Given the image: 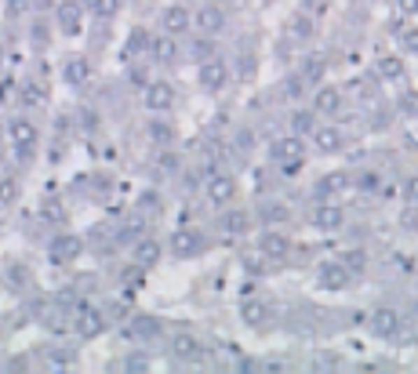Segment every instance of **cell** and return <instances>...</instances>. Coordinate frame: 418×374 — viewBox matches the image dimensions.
<instances>
[{"mask_svg":"<svg viewBox=\"0 0 418 374\" xmlns=\"http://www.w3.org/2000/svg\"><path fill=\"white\" fill-rule=\"evenodd\" d=\"M247 233H251V211L233 208V211L218 215V236H222V240H240Z\"/></svg>","mask_w":418,"mask_h":374,"instance_id":"obj_18","label":"cell"},{"mask_svg":"<svg viewBox=\"0 0 418 374\" xmlns=\"http://www.w3.org/2000/svg\"><path fill=\"white\" fill-rule=\"evenodd\" d=\"M309 109H313L317 117H335L342 109V91L335 84H317L313 99H309Z\"/></svg>","mask_w":418,"mask_h":374,"instance_id":"obj_19","label":"cell"},{"mask_svg":"<svg viewBox=\"0 0 418 374\" xmlns=\"http://www.w3.org/2000/svg\"><path fill=\"white\" fill-rule=\"evenodd\" d=\"M229 77H233V69L218 59V55H211V59H204V62H196V84L204 87V91H211V95H218V91L229 84Z\"/></svg>","mask_w":418,"mask_h":374,"instance_id":"obj_5","label":"cell"},{"mask_svg":"<svg viewBox=\"0 0 418 374\" xmlns=\"http://www.w3.org/2000/svg\"><path fill=\"white\" fill-rule=\"evenodd\" d=\"M168 251H171L175 258H200V254L208 251V240H204V233H200V229L182 226V229H175V233L168 236Z\"/></svg>","mask_w":418,"mask_h":374,"instance_id":"obj_4","label":"cell"},{"mask_svg":"<svg viewBox=\"0 0 418 374\" xmlns=\"http://www.w3.org/2000/svg\"><path fill=\"white\" fill-rule=\"evenodd\" d=\"M138 208H142V211H160L164 203H160L157 193H142V196H138Z\"/></svg>","mask_w":418,"mask_h":374,"instance_id":"obj_44","label":"cell"},{"mask_svg":"<svg viewBox=\"0 0 418 374\" xmlns=\"http://www.w3.org/2000/svg\"><path fill=\"white\" fill-rule=\"evenodd\" d=\"M41 218L51 222V226H62V222H66V203L59 196H44L41 200Z\"/></svg>","mask_w":418,"mask_h":374,"instance_id":"obj_29","label":"cell"},{"mask_svg":"<svg viewBox=\"0 0 418 374\" xmlns=\"http://www.w3.org/2000/svg\"><path fill=\"white\" fill-rule=\"evenodd\" d=\"M273 157H277V167L284 175H298L302 164H305V138L295 135V131H287L273 142Z\"/></svg>","mask_w":418,"mask_h":374,"instance_id":"obj_1","label":"cell"},{"mask_svg":"<svg viewBox=\"0 0 418 374\" xmlns=\"http://www.w3.org/2000/svg\"><path fill=\"white\" fill-rule=\"evenodd\" d=\"M211 55H215V44H211V36L204 33V36H200V41L193 44V59L204 62V59H211Z\"/></svg>","mask_w":418,"mask_h":374,"instance_id":"obj_36","label":"cell"},{"mask_svg":"<svg viewBox=\"0 0 418 374\" xmlns=\"http://www.w3.org/2000/svg\"><path fill=\"white\" fill-rule=\"evenodd\" d=\"M8 276H11V280H8V284H11L15 291L29 284V269H26V266H11V273H8Z\"/></svg>","mask_w":418,"mask_h":374,"instance_id":"obj_40","label":"cell"},{"mask_svg":"<svg viewBox=\"0 0 418 374\" xmlns=\"http://www.w3.org/2000/svg\"><path fill=\"white\" fill-rule=\"evenodd\" d=\"M408 226H411V229H418V208H411V211H408Z\"/></svg>","mask_w":418,"mask_h":374,"instance_id":"obj_46","label":"cell"},{"mask_svg":"<svg viewBox=\"0 0 418 374\" xmlns=\"http://www.w3.org/2000/svg\"><path fill=\"white\" fill-rule=\"evenodd\" d=\"M349 189H353V171H331L317 182L320 196H335V193H349Z\"/></svg>","mask_w":418,"mask_h":374,"instance_id":"obj_26","label":"cell"},{"mask_svg":"<svg viewBox=\"0 0 418 374\" xmlns=\"http://www.w3.org/2000/svg\"><path fill=\"white\" fill-rule=\"evenodd\" d=\"M193 29L208 33V36L222 33V29H226V11L218 8V4H204V8H196V11H193Z\"/></svg>","mask_w":418,"mask_h":374,"instance_id":"obj_21","label":"cell"},{"mask_svg":"<svg viewBox=\"0 0 418 374\" xmlns=\"http://www.w3.org/2000/svg\"><path fill=\"white\" fill-rule=\"evenodd\" d=\"M400 196H404L408 208H418V175L404 182V189H400Z\"/></svg>","mask_w":418,"mask_h":374,"instance_id":"obj_39","label":"cell"},{"mask_svg":"<svg viewBox=\"0 0 418 374\" xmlns=\"http://www.w3.org/2000/svg\"><path fill=\"white\" fill-rule=\"evenodd\" d=\"M0 11H4V8H0Z\"/></svg>","mask_w":418,"mask_h":374,"instance_id":"obj_49","label":"cell"},{"mask_svg":"<svg viewBox=\"0 0 418 374\" xmlns=\"http://www.w3.org/2000/svg\"><path fill=\"white\" fill-rule=\"evenodd\" d=\"M324 73H327V59H324V55H309V59L302 62V77H305V84H320V80H324Z\"/></svg>","mask_w":418,"mask_h":374,"instance_id":"obj_30","label":"cell"},{"mask_svg":"<svg viewBox=\"0 0 418 374\" xmlns=\"http://www.w3.org/2000/svg\"><path fill=\"white\" fill-rule=\"evenodd\" d=\"M84 4L80 0H62L59 8H55V26H59L62 36H77L84 29Z\"/></svg>","mask_w":418,"mask_h":374,"instance_id":"obj_14","label":"cell"},{"mask_svg":"<svg viewBox=\"0 0 418 374\" xmlns=\"http://www.w3.org/2000/svg\"><path fill=\"white\" fill-rule=\"evenodd\" d=\"M91 11H95L99 18H117V15H120V0H99Z\"/></svg>","mask_w":418,"mask_h":374,"instance_id":"obj_38","label":"cell"},{"mask_svg":"<svg viewBox=\"0 0 418 374\" xmlns=\"http://www.w3.org/2000/svg\"><path fill=\"white\" fill-rule=\"evenodd\" d=\"M353 185L356 189H368V193H378L382 189V175L378 171H360V175H353Z\"/></svg>","mask_w":418,"mask_h":374,"instance_id":"obj_32","label":"cell"},{"mask_svg":"<svg viewBox=\"0 0 418 374\" xmlns=\"http://www.w3.org/2000/svg\"><path fill=\"white\" fill-rule=\"evenodd\" d=\"M171 135H175V127H171V124H160V120H153V124H150V138H153L157 145H168V142H171Z\"/></svg>","mask_w":418,"mask_h":374,"instance_id":"obj_34","label":"cell"},{"mask_svg":"<svg viewBox=\"0 0 418 374\" xmlns=\"http://www.w3.org/2000/svg\"><path fill=\"white\" fill-rule=\"evenodd\" d=\"M309 138H313V149L324 153V157H335V153L345 149V135H342V127H335V124H317Z\"/></svg>","mask_w":418,"mask_h":374,"instance_id":"obj_17","label":"cell"},{"mask_svg":"<svg viewBox=\"0 0 418 374\" xmlns=\"http://www.w3.org/2000/svg\"><path fill=\"white\" fill-rule=\"evenodd\" d=\"M309 222H313L320 233H338L345 226V211L338 208V203H317L313 215H309Z\"/></svg>","mask_w":418,"mask_h":374,"instance_id":"obj_20","label":"cell"},{"mask_svg":"<svg viewBox=\"0 0 418 374\" xmlns=\"http://www.w3.org/2000/svg\"><path fill=\"white\" fill-rule=\"evenodd\" d=\"M204 196L215 203V208H229V203L240 196V182H236L233 175H226V171H215L208 178V185H204Z\"/></svg>","mask_w":418,"mask_h":374,"instance_id":"obj_7","label":"cell"},{"mask_svg":"<svg viewBox=\"0 0 418 374\" xmlns=\"http://www.w3.org/2000/svg\"><path fill=\"white\" fill-rule=\"evenodd\" d=\"M259 215H262L266 222H277V218L284 222V218H287V208H284V203H266V208H262Z\"/></svg>","mask_w":418,"mask_h":374,"instance_id":"obj_42","label":"cell"},{"mask_svg":"<svg viewBox=\"0 0 418 374\" xmlns=\"http://www.w3.org/2000/svg\"><path fill=\"white\" fill-rule=\"evenodd\" d=\"M153 55H157V59L160 62H168V59H175V44L171 41H153V48H150Z\"/></svg>","mask_w":418,"mask_h":374,"instance_id":"obj_41","label":"cell"},{"mask_svg":"<svg viewBox=\"0 0 418 374\" xmlns=\"http://www.w3.org/2000/svg\"><path fill=\"white\" fill-rule=\"evenodd\" d=\"M375 4H386V0H375Z\"/></svg>","mask_w":418,"mask_h":374,"instance_id":"obj_48","label":"cell"},{"mask_svg":"<svg viewBox=\"0 0 418 374\" xmlns=\"http://www.w3.org/2000/svg\"><path fill=\"white\" fill-rule=\"evenodd\" d=\"M287 29L295 33V36H309V33H313V18H305V15H295V18H291V22H287Z\"/></svg>","mask_w":418,"mask_h":374,"instance_id":"obj_37","label":"cell"},{"mask_svg":"<svg viewBox=\"0 0 418 374\" xmlns=\"http://www.w3.org/2000/svg\"><path fill=\"white\" fill-rule=\"evenodd\" d=\"M396 4V15H404V18H418V0H393Z\"/></svg>","mask_w":418,"mask_h":374,"instance_id":"obj_43","label":"cell"},{"mask_svg":"<svg viewBox=\"0 0 418 374\" xmlns=\"http://www.w3.org/2000/svg\"><path fill=\"white\" fill-rule=\"evenodd\" d=\"M150 48H153V33L145 29V26L131 29V36H127V55H145Z\"/></svg>","mask_w":418,"mask_h":374,"instance_id":"obj_31","label":"cell"},{"mask_svg":"<svg viewBox=\"0 0 418 374\" xmlns=\"http://www.w3.org/2000/svg\"><path fill=\"white\" fill-rule=\"evenodd\" d=\"M396 109L404 117H418V91H404V95H400V102H396Z\"/></svg>","mask_w":418,"mask_h":374,"instance_id":"obj_35","label":"cell"},{"mask_svg":"<svg viewBox=\"0 0 418 374\" xmlns=\"http://www.w3.org/2000/svg\"><path fill=\"white\" fill-rule=\"evenodd\" d=\"M102 331H106V312L102 309L87 305V302L73 305V334H77V338H99Z\"/></svg>","mask_w":418,"mask_h":374,"instance_id":"obj_6","label":"cell"},{"mask_svg":"<svg viewBox=\"0 0 418 374\" xmlns=\"http://www.w3.org/2000/svg\"><path fill=\"white\" fill-rule=\"evenodd\" d=\"M62 80H66L69 87L87 84V80H91V62L84 59V55H69V59L62 62Z\"/></svg>","mask_w":418,"mask_h":374,"instance_id":"obj_24","label":"cell"},{"mask_svg":"<svg viewBox=\"0 0 418 374\" xmlns=\"http://www.w3.org/2000/svg\"><path fill=\"white\" fill-rule=\"evenodd\" d=\"M168 349H171V357L182 360V364H200V360H204V342H200L196 334H189V331L171 334V338H168Z\"/></svg>","mask_w":418,"mask_h":374,"instance_id":"obj_12","label":"cell"},{"mask_svg":"<svg viewBox=\"0 0 418 374\" xmlns=\"http://www.w3.org/2000/svg\"><path fill=\"white\" fill-rule=\"evenodd\" d=\"M160 258H164V244H157V240H150V236L138 240L135 251H131V261H135V266H142L145 273L157 269V266H160Z\"/></svg>","mask_w":418,"mask_h":374,"instance_id":"obj_22","label":"cell"},{"mask_svg":"<svg viewBox=\"0 0 418 374\" xmlns=\"http://www.w3.org/2000/svg\"><path fill=\"white\" fill-rule=\"evenodd\" d=\"M291 236L287 233H280V229H266L262 236H259V244H254V251H259V258H266V261H284L287 254H291Z\"/></svg>","mask_w":418,"mask_h":374,"instance_id":"obj_11","label":"cell"},{"mask_svg":"<svg viewBox=\"0 0 418 374\" xmlns=\"http://www.w3.org/2000/svg\"><path fill=\"white\" fill-rule=\"evenodd\" d=\"M368 334L371 338H382V342H389L400 334V312L389 309V305H375L368 312Z\"/></svg>","mask_w":418,"mask_h":374,"instance_id":"obj_8","label":"cell"},{"mask_svg":"<svg viewBox=\"0 0 418 374\" xmlns=\"http://www.w3.org/2000/svg\"><path fill=\"white\" fill-rule=\"evenodd\" d=\"M338 261L345 269H349L353 276H360V273H368V266H371V254L363 251V247H345L342 254H338Z\"/></svg>","mask_w":418,"mask_h":374,"instance_id":"obj_27","label":"cell"},{"mask_svg":"<svg viewBox=\"0 0 418 374\" xmlns=\"http://www.w3.org/2000/svg\"><path fill=\"white\" fill-rule=\"evenodd\" d=\"M18 200V178H0V208Z\"/></svg>","mask_w":418,"mask_h":374,"instance_id":"obj_33","label":"cell"},{"mask_svg":"<svg viewBox=\"0 0 418 374\" xmlns=\"http://www.w3.org/2000/svg\"><path fill=\"white\" fill-rule=\"evenodd\" d=\"M313 280H317L320 291H345V287L353 284V273L345 269L338 258H331V261H320L317 273H313Z\"/></svg>","mask_w":418,"mask_h":374,"instance_id":"obj_10","label":"cell"},{"mask_svg":"<svg viewBox=\"0 0 418 374\" xmlns=\"http://www.w3.org/2000/svg\"><path fill=\"white\" fill-rule=\"evenodd\" d=\"M175 102H178V91H175L171 80H164V77L145 80V87H142V106L150 109V113H168V109H175Z\"/></svg>","mask_w":418,"mask_h":374,"instance_id":"obj_3","label":"cell"},{"mask_svg":"<svg viewBox=\"0 0 418 374\" xmlns=\"http://www.w3.org/2000/svg\"><path fill=\"white\" fill-rule=\"evenodd\" d=\"M33 0H8V15H29Z\"/></svg>","mask_w":418,"mask_h":374,"instance_id":"obj_45","label":"cell"},{"mask_svg":"<svg viewBox=\"0 0 418 374\" xmlns=\"http://www.w3.org/2000/svg\"><path fill=\"white\" fill-rule=\"evenodd\" d=\"M80 4H84V8L91 11V8H95V4H99V0H80Z\"/></svg>","mask_w":418,"mask_h":374,"instance_id":"obj_47","label":"cell"},{"mask_svg":"<svg viewBox=\"0 0 418 374\" xmlns=\"http://www.w3.org/2000/svg\"><path fill=\"white\" fill-rule=\"evenodd\" d=\"M389 33L396 36V44H400V48H404L408 55H418V22H408V18H404V15H400V18H396V22L389 26Z\"/></svg>","mask_w":418,"mask_h":374,"instance_id":"obj_25","label":"cell"},{"mask_svg":"<svg viewBox=\"0 0 418 374\" xmlns=\"http://www.w3.org/2000/svg\"><path fill=\"white\" fill-rule=\"evenodd\" d=\"M124 334L131 342H153V338H160V334H164V324L157 320L153 312H135L131 320H127Z\"/></svg>","mask_w":418,"mask_h":374,"instance_id":"obj_16","label":"cell"},{"mask_svg":"<svg viewBox=\"0 0 418 374\" xmlns=\"http://www.w3.org/2000/svg\"><path fill=\"white\" fill-rule=\"evenodd\" d=\"M160 29L168 36H186L193 33V8L186 4H168L160 11Z\"/></svg>","mask_w":418,"mask_h":374,"instance_id":"obj_13","label":"cell"},{"mask_svg":"<svg viewBox=\"0 0 418 374\" xmlns=\"http://www.w3.org/2000/svg\"><path fill=\"white\" fill-rule=\"evenodd\" d=\"M313 127H317V113L309 106H302V109H295V113H291V131H295V135H313Z\"/></svg>","mask_w":418,"mask_h":374,"instance_id":"obj_28","label":"cell"},{"mask_svg":"<svg viewBox=\"0 0 418 374\" xmlns=\"http://www.w3.org/2000/svg\"><path fill=\"white\" fill-rule=\"evenodd\" d=\"M240 320L251 331H266V327H273V320H277V309H273L266 298H247L240 305Z\"/></svg>","mask_w":418,"mask_h":374,"instance_id":"obj_15","label":"cell"},{"mask_svg":"<svg viewBox=\"0 0 418 374\" xmlns=\"http://www.w3.org/2000/svg\"><path fill=\"white\" fill-rule=\"evenodd\" d=\"M8 142H11V149H15L18 160H33V157H36V142H41V131H36L33 120L15 117V120L8 124Z\"/></svg>","mask_w":418,"mask_h":374,"instance_id":"obj_2","label":"cell"},{"mask_svg":"<svg viewBox=\"0 0 418 374\" xmlns=\"http://www.w3.org/2000/svg\"><path fill=\"white\" fill-rule=\"evenodd\" d=\"M375 77L378 80H386V84H396V80H404L408 77V62L400 59V55H382L378 59V66H375Z\"/></svg>","mask_w":418,"mask_h":374,"instance_id":"obj_23","label":"cell"},{"mask_svg":"<svg viewBox=\"0 0 418 374\" xmlns=\"http://www.w3.org/2000/svg\"><path fill=\"white\" fill-rule=\"evenodd\" d=\"M80 254H84V240L73 236V233H59L48 244V261L51 266H73Z\"/></svg>","mask_w":418,"mask_h":374,"instance_id":"obj_9","label":"cell"}]
</instances>
